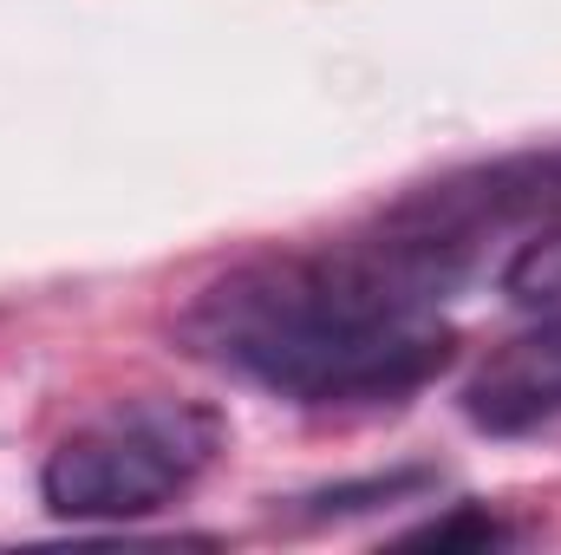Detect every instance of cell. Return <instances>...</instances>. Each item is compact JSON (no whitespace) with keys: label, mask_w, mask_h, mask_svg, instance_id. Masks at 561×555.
<instances>
[{"label":"cell","mask_w":561,"mask_h":555,"mask_svg":"<svg viewBox=\"0 0 561 555\" xmlns=\"http://www.w3.org/2000/svg\"><path fill=\"white\" fill-rule=\"evenodd\" d=\"M450 281L386 229L249 262L183 314V347L300 406L405 399L450 360Z\"/></svg>","instance_id":"1"},{"label":"cell","mask_w":561,"mask_h":555,"mask_svg":"<svg viewBox=\"0 0 561 555\" xmlns=\"http://www.w3.org/2000/svg\"><path fill=\"white\" fill-rule=\"evenodd\" d=\"M222 451V418L190 399H118L72 424L46 471V510L72 523H131L176 503Z\"/></svg>","instance_id":"2"},{"label":"cell","mask_w":561,"mask_h":555,"mask_svg":"<svg viewBox=\"0 0 561 555\" xmlns=\"http://www.w3.org/2000/svg\"><path fill=\"white\" fill-rule=\"evenodd\" d=\"M549 223H561V150H516V157L450 170L379 216V229L424 256L450 287L477 275L496 242Z\"/></svg>","instance_id":"3"},{"label":"cell","mask_w":561,"mask_h":555,"mask_svg":"<svg viewBox=\"0 0 561 555\" xmlns=\"http://www.w3.org/2000/svg\"><path fill=\"white\" fill-rule=\"evenodd\" d=\"M463 412L477 431H496V438H516V431L561 418V307L542 314L536 333H523L483 360V373L463 386Z\"/></svg>","instance_id":"4"},{"label":"cell","mask_w":561,"mask_h":555,"mask_svg":"<svg viewBox=\"0 0 561 555\" xmlns=\"http://www.w3.org/2000/svg\"><path fill=\"white\" fill-rule=\"evenodd\" d=\"M503 294L529 314H556L561 307V223L549 229H529L510 262H503Z\"/></svg>","instance_id":"5"},{"label":"cell","mask_w":561,"mask_h":555,"mask_svg":"<svg viewBox=\"0 0 561 555\" xmlns=\"http://www.w3.org/2000/svg\"><path fill=\"white\" fill-rule=\"evenodd\" d=\"M412 543H431V550H490V543H510V530L490 510H457L450 523H431Z\"/></svg>","instance_id":"6"}]
</instances>
